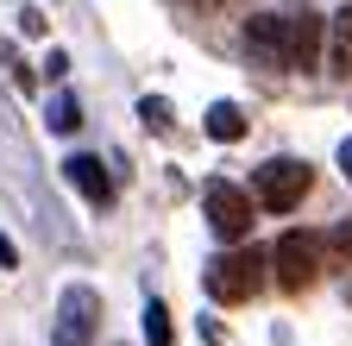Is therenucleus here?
<instances>
[{
	"instance_id": "obj_15",
	"label": "nucleus",
	"mask_w": 352,
	"mask_h": 346,
	"mask_svg": "<svg viewBox=\"0 0 352 346\" xmlns=\"http://www.w3.org/2000/svg\"><path fill=\"white\" fill-rule=\"evenodd\" d=\"M0 63H7V76L19 82V89H32V69H25V57H19L13 45H0Z\"/></svg>"
},
{
	"instance_id": "obj_12",
	"label": "nucleus",
	"mask_w": 352,
	"mask_h": 346,
	"mask_svg": "<svg viewBox=\"0 0 352 346\" xmlns=\"http://www.w3.org/2000/svg\"><path fill=\"white\" fill-rule=\"evenodd\" d=\"M145 346H176V327H170V309L151 296L145 302Z\"/></svg>"
},
{
	"instance_id": "obj_10",
	"label": "nucleus",
	"mask_w": 352,
	"mask_h": 346,
	"mask_svg": "<svg viewBox=\"0 0 352 346\" xmlns=\"http://www.w3.org/2000/svg\"><path fill=\"white\" fill-rule=\"evenodd\" d=\"M327 69L333 76H352V7H340L327 19Z\"/></svg>"
},
{
	"instance_id": "obj_16",
	"label": "nucleus",
	"mask_w": 352,
	"mask_h": 346,
	"mask_svg": "<svg viewBox=\"0 0 352 346\" xmlns=\"http://www.w3.org/2000/svg\"><path fill=\"white\" fill-rule=\"evenodd\" d=\"M44 25H51V19H44L38 7H25V13H19V32H25V38H44Z\"/></svg>"
},
{
	"instance_id": "obj_19",
	"label": "nucleus",
	"mask_w": 352,
	"mask_h": 346,
	"mask_svg": "<svg viewBox=\"0 0 352 346\" xmlns=\"http://www.w3.org/2000/svg\"><path fill=\"white\" fill-rule=\"evenodd\" d=\"M340 170H346V183H352V139L340 145Z\"/></svg>"
},
{
	"instance_id": "obj_14",
	"label": "nucleus",
	"mask_w": 352,
	"mask_h": 346,
	"mask_svg": "<svg viewBox=\"0 0 352 346\" xmlns=\"http://www.w3.org/2000/svg\"><path fill=\"white\" fill-rule=\"evenodd\" d=\"M321 258H340V265H352V221H346V227H333V233L321 239Z\"/></svg>"
},
{
	"instance_id": "obj_17",
	"label": "nucleus",
	"mask_w": 352,
	"mask_h": 346,
	"mask_svg": "<svg viewBox=\"0 0 352 346\" xmlns=\"http://www.w3.org/2000/svg\"><path fill=\"white\" fill-rule=\"evenodd\" d=\"M44 76H51L57 89H63V76H69V57H63V51H51V57H44Z\"/></svg>"
},
{
	"instance_id": "obj_2",
	"label": "nucleus",
	"mask_w": 352,
	"mask_h": 346,
	"mask_svg": "<svg viewBox=\"0 0 352 346\" xmlns=\"http://www.w3.org/2000/svg\"><path fill=\"white\" fill-rule=\"evenodd\" d=\"M252 189H239V183H227V177H208L201 183V214H208V227H214V239L220 246H245L252 239Z\"/></svg>"
},
{
	"instance_id": "obj_13",
	"label": "nucleus",
	"mask_w": 352,
	"mask_h": 346,
	"mask_svg": "<svg viewBox=\"0 0 352 346\" xmlns=\"http://www.w3.org/2000/svg\"><path fill=\"white\" fill-rule=\"evenodd\" d=\"M139 120L151 126L157 139H170V133H176V113H170V101H164V95H145V101H139Z\"/></svg>"
},
{
	"instance_id": "obj_6",
	"label": "nucleus",
	"mask_w": 352,
	"mask_h": 346,
	"mask_svg": "<svg viewBox=\"0 0 352 346\" xmlns=\"http://www.w3.org/2000/svg\"><path fill=\"white\" fill-rule=\"evenodd\" d=\"M245 51L264 69H289V13H252L245 19Z\"/></svg>"
},
{
	"instance_id": "obj_5",
	"label": "nucleus",
	"mask_w": 352,
	"mask_h": 346,
	"mask_svg": "<svg viewBox=\"0 0 352 346\" xmlns=\"http://www.w3.org/2000/svg\"><path fill=\"white\" fill-rule=\"evenodd\" d=\"M95 334H101V296L88 283H69L51 315V346H95Z\"/></svg>"
},
{
	"instance_id": "obj_20",
	"label": "nucleus",
	"mask_w": 352,
	"mask_h": 346,
	"mask_svg": "<svg viewBox=\"0 0 352 346\" xmlns=\"http://www.w3.org/2000/svg\"><path fill=\"white\" fill-rule=\"evenodd\" d=\"M346 296H352V283H346Z\"/></svg>"
},
{
	"instance_id": "obj_8",
	"label": "nucleus",
	"mask_w": 352,
	"mask_h": 346,
	"mask_svg": "<svg viewBox=\"0 0 352 346\" xmlns=\"http://www.w3.org/2000/svg\"><path fill=\"white\" fill-rule=\"evenodd\" d=\"M327 51V19L315 13H289V69H315Z\"/></svg>"
},
{
	"instance_id": "obj_9",
	"label": "nucleus",
	"mask_w": 352,
	"mask_h": 346,
	"mask_svg": "<svg viewBox=\"0 0 352 346\" xmlns=\"http://www.w3.org/2000/svg\"><path fill=\"white\" fill-rule=\"evenodd\" d=\"M201 133H208L214 145H239V139H245V113H239V101H214V107L201 113Z\"/></svg>"
},
{
	"instance_id": "obj_11",
	"label": "nucleus",
	"mask_w": 352,
	"mask_h": 346,
	"mask_svg": "<svg viewBox=\"0 0 352 346\" xmlns=\"http://www.w3.org/2000/svg\"><path fill=\"white\" fill-rule=\"evenodd\" d=\"M44 120H51V133H63V139H69L76 126H82V101H76L69 89H57V95H51V113H44Z\"/></svg>"
},
{
	"instance_id": "obj_1",
	"label": "nucleus",
	"mask_w": 352,
	"mask_h": 346,
	"mask_svg": "<svg viewBox=\"0 0 352 346\" xmlns=\"http://www.w3.org/2000/svg\"><path fill=\"white\" fill-rule=\"evenodd\" d=\"M264 283H271V252H258V246H227L201 271V290L214 302H252Z\"/></svg>"
},
{
	"instance_id": "obj_3",
	"label": "nucleus",
	"mask_w": 352,
	"mask_h": 346,
	"mask_svg": "<svg viewBox=\"0 0 352 346\" xmlns=\"http://www.w3.org/2000/svg\"><path fill=\"white\" fill-rule=\"evenodd\" d=\"M315 189V170H308V158H271L252 170V202L271 208V214H289L302 208V195Z\"/></svg>"
},
{
	"instance_id": "obj_18",
	"label": "nucleus",
	"mask_w": 352,
	"mask_h": 346,
	"mask_svg": "<svg viewBox=\"0 0 352 346\" xmlns=\"http://www.w3.org/2000/svg\"><path fill=\"white\" fill-rule=\"evenodd\" d=\"M0 271H19V246H13L7 233H0Z\"/></svg>"
},
{
	"instance_id": "obj_4",
	"label": "nucleus",
	"mask_w": 352,
	"mask_h": 346,
	"mask_svg": "<svg viewBox=\"0 0 352 346\" xmlns=\"http://www.w3.org/2000/svg\"><path fill=\"white\" fill-rule=\"evenodd\" d=\"M327 271V258H321V233H283L271 246V283L302 296V290H315V277Z\"/></svg>"
},
{
	"instance_id": "obj_7",
	"label": "nucleus",
	"mask_w": 352,
	"mask_h": 346,
	"mask_svg": "<svg viewBox=\"0 0 352 346\" xmlns=\"http://www.w3.org/2000/svg\"><path fill=\"white\" fill-rule=\"evenodd\" d=\"M63 177H69V189H76L88 208H107V202H113V177H107V164H101V158L76 151V158L63 164Z\"/></svg>"
}]
</instances>
